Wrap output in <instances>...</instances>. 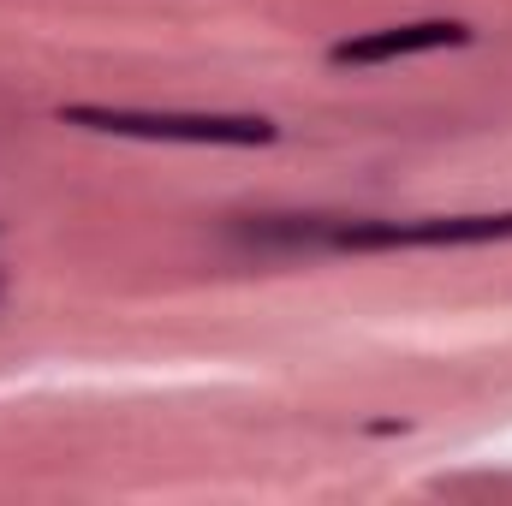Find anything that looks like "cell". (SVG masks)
<instances>
[{"label": "cell", "instance_id": "obj_2", "mask_svg": "<svg viewBox=\"0 0 512 506\" xmlns=\"http://www.w3.org/2000/svg\"><path fill=\"white\" fill-rule=\"evenodd\" d=\"M66 126L143 137V143H203V149H256L274 143V120L262 114H167V108H60Z\"/></svg>", "mask_w": 512, "mask_h": 506}, {"label": "cell", "instance_id": "obj_3", "mask_svg": "<svg viewBox=\"0 0 512 506\" xmlns=\"http://www.w3.org/2000/svg\"><path fill=\"white\" fill-rule=\"evenodd\" d=\"M471 42V24L459 18H417V24H382V30H364V36H346L328 48L334 66H393V60H411V54H435V48H465Z\"/></svg>", "mask_w": 512, "mask_h": 506}, {"label": "cell", "instance_id": "obj_1", "mask_svg": "<svg viewBox=\"0 0 512 506\" xmlns=\"http://www.w3.org/2000/svg\"><path fill=\"white\" fill-rule=\"evenodd\" d=\"M251 251H453V245H501L512 215H417V221H352V215H262L233 227Z\"/></svg>", "mask_w": 512, "mask_h": 506}]
</instances>
